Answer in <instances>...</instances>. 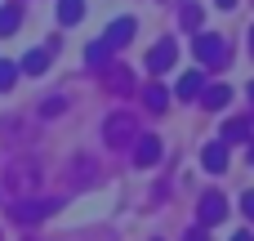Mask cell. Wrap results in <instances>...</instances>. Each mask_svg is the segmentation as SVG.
Segmentation results:
<instances>
[{
	"instance_id": "cell-1",
	"label": "cell",
	"mask_w": 254,
	"mask_h": 241,
	"mask_svg": "<svg viewBox=\"0 0 254 241\" xmlns=\"http://www.w3.org/2000/svg\"><path fill=\"white\" fill-rule=\"evenodd\" d=\"M192 54H196V63H205V67H228V45H223V36H214V31H196Z\"/></svg>"
},
{
	"instance_id": "cell-2",
	"label": "cell",
	"mask_w": 254,
	"mask_h": 241,
	"mask_svg": "<svg viewBox=\"0 0 254 241\" xmlns=\"http://www.w3.org/2000/svg\"><path fill=\"white\" fill-rule=\"evenodd\" d=\"M174 63H179V49H174V40H156V45L147 49V72H152V76L170 72Z\"/></svg>"
},
{
	"instance_id": "cell-3",
	"label": "cell",
	"mask_w": 254,
	"mask_h": 241,
	"mask_svg": "<svg viewBox=\"0 0 254 241\" xmlns=\"http://www.w3.org/2000/svg\"><path fill=\"white\" fill-rule=\"evenodd\" d=\"M196 219H201V228H214V224H223V219H228V201H223V192H205V197H201V210H196Z\"/></svg>"
},
{
	"instance_id": "cell-4",
	"label": "cell",
	"mask_w": 254,
	"mask_h": 241,
	"mask_svg": "<svg viewBox=\"0 0 254 241\" xmlns=\"http://www.w3.org/2000/svg\"><path fill=\"white\" fill-rule=\"evenodd\" d=\"M54 210H58V197H49V201H18L13 206V219L18 224H36V219H45Z\"/></svg>"
},
{
	"instance_id": "cell-5",
	"label": "cell",
	"mask_w": 254,
	"mask_h": 241,
	"mask_svg": "<svg viewBox=\"0 0 254 241\" xmlns=\"http://www.w3.org/2000/svg\"><path fill=\"white\" fill-rule=\"evenodd\" d=\"M107 143L112 148H121V143H129V134H134V116H125V112H116V116H107Z\"/></svg>"
},
{
	"instance_id": "cell-6",
	"label": "cell",
	"mask_w": 254,
	"mask_h": 241,
	"mask_svg": "<svg viewBox=\"0 0 254 241\" xmlns=\"http://www.w3.org/2000/svg\"><path fill=\"white\" fill-rule=\"evenodd\" d=\"M174 94H179L183 103H196V98L205 94V76H201V72H183L179 85H174Z\"/></svg>"
},
{
	"instance_id": "cell-7",
	"label": "cell",
	"mask_w": 254,
	"mask_h": 241,
	"mask_svg": "<svg viewBox=\"0 0 254 241\" xmlns=\"http://www.w3.org/2000/svg\"><path fill=\"white\" fill-rule=\"evenodd\" d=\"M156 161H161V139L156 134H143L134 143V165H156Z\"/></svg>"
},
{
	"instance_id": "cell-8",
	"label": "cell",
	"mask_w": 254,
	"mask_h": 241,
	"mask_svg": "<svg viewBox=\"0 0 254 241\" xmlns=\"http://www.w3.org/2000/svg\"><path fill=\"white\" fill-rule=\"evenodd\" d=\"M112 49H121V45H129L134 40V18H116L112 27H107V36H103Z\"/></svg>"
},
{
	"instance_id": "cell-9",
	"label": "cell",
	"mask_w": 254,
	"mask_h": 241,
	"mask_svg": "<svg viewBox=\"0 0 254 241\" xmlns=\"http://www.w3.org/2000/svg\"><path fill=\"white\" fill-rule=\"evenodd\" d=\"M201 165H205L210 174H219V170H228V143H210V148L201 152Z\"/></svg>"
},
{
	"instance_id": "cell-10",
	"label": "cell",
	"mask_w": 254,
	"mask_h": 241,
	"mask_svg": "<svg viewBox=\"0 0 254 241\" xmlns=\"http://www.w3.org/2000/svg\"><path fill=\"white\" fill-rule=\"evenodd\" d=\"M201 103H205L210 112H219V107H228V103H232V89H228V85H205Z\"/></svg>"
},
{
	"instance_id": "cell-11",
	"label": "cell",
	"mask_w": 254,
	"mask_h": 241,
	"mask_svg": "<svg viewBox=\"0 0 254 241\" xmlns=\"http://www.w3.org/2000/svg\"><path fill=\"white\" fill-rule=\"evenodd\" d=\"M80 18H85V0H58V22L63 27H71Z\"/></svg>"
},
{
	"instance_id": "cell-12",
	"label": "cell",
	"mask_w": 254,
	"mask_h": 241,
	"mask_svg": "<svg viewBox=\"0 0 254 241\" xmlns=\"http://www.w3.org/2000/svg\"><path fill=\"white\" fill-rule=\"evenodd\" d=\"M143 103H147L152 112H165V107H170V89H165V85H147V89H143Z\"/></svg>"
},
{
	"instance_id": "cell-13",
	"label": "cell",
	"mask_w": 254,
	"mask_h": 241,
	"mask_svg": "<svg viewBox=\"0 0 254 241\" xmlns=\"http://www.w3.org/2000/svg\"><path fill=\"white\" fill-rule=\"evenodd\" d=\"M45 67H49V49H31V54L22 58V72H27V76H40Z\"/></svg>"
},
{
	"instance_id": "cell-14",
	"label": "cell",
	"mask_w": 254,
	"mask_h": 241,
	"mask_svg": "<svg viewBox=\"0 0 254 241\" xmlns=\"http://www.w3.org/2000/svg\"><path fill=\"white\" fill-rule=\"evenodd\" d=\"M223 143H250V121H228L223 125Z\"/></svg>"
},
{
	"instance_id": "cell-15",
	"label": "cell",
	"mask_w": 254,
	"mask_h": 241,
	"mask_svg": "<svg viewBox=\"0 0 254 241\" xmlns=\"http://www.w3.org/2000/svg\"><path fill=\"white\" fill-rule=\"evenodd\" d=\"M201 18H205L201 4H183V9H179V22H183L188 31H201Z\"/></svg>"
},
{
	"instance_id": "cell-16",
	"label": "cell",
	"mask_w": 254,
	"mask_h": 241,
	"mask_svg": "<svg viewBox=\"0 0 254 241\" xmlns=\"http://www.w3.org/2000/svg\"><path fill=\"white\" fill-rule=\"evenodd\" d=\"M18 22H22V13H18L13 4H4V9H0V36H13Z\"/></svg>"
},
{
	"instance_id": "cell-17",
	"label": "cell",
	"mask_w": 254,
	"mask_h": 241,
	"mask_svg": "<svg viewBox=\"0 0 254 241\" xmlns=\"http://www.w3.org/2000/svg\"><path fill=\"white\" fill-rule=\"evenodd\" d=\"M18 72H22V67H13V63H4V58H0V89H13Z\"/></svg>"
},
{
	"instance_id": "cell-18",
	"label": "cell",
	"mask_w": 254,
	"mask_h": 241,
	"mask_svg": "<svg viewBox=\"0 0 254 241\" xmlns=\"http://www.w3.org/2000/svg\"><path fill=\"white\" fill-rule=\"evenodd\" d=\"M107 49H112V45H107V40H94V45H89V54H85V58H89V63H94V67H98V63H107Z\"/></svg>"
},
{
	"instance_id": "cell-19",
	"label": "cell",
	"mask_w": 254,
	"mask_h": 241,
	"mask_svg": "<svg viewBox=\"0 0 254 241\" xmlns=\"http://www.w3.org/2000/svg\"><path fill=\"white\" fill-rule=\"evenodd\" d=\"M183 241H210V237H205V228L196 224V228H188V233H183Z\"/></svg>"
},
{
	"instance_id": "cell-20",
	"label": "cell",
	"mask_w": 254,
	"mask_h": 241,
	"mask_svg": "<svg viewBox=\"0 0 254 241\" xmlns=\"http://www.w3.org/2000/svg\"><path fill=\"white\" fill-rule=\"evenodd\" d=\"M241 206H246V219L254 224V192H246V201H241Z\"/></svg>"
},
{
	"instance_id": "cell-21",
	"label": "cell",
	"mask_w": 254,
	"mask_h": 241,
	"mask_svg": "<svg viewBox=\"0 0 254 241\" xmlns=\"http://www.w3.org/2000/svg\"><path fill=\"white\" fill-rule=\"evenodd\" d=\"M232 241H254V237H250V233H237V237H232Z\"/></svg>"
},
{
	"instance_id": "cell-22",
	"label": "cell",
	"mask_w": 254,
	"mask_h": 241,
	"mask_svg": "<svg viewBox=\"0 0 254 241\" xmlns=\"http://www.w3.org/2000/svg\"><path fill=\"white\" fill-rule=\"evenodd\" d=\"M219 4H223V9H232V4H237V0H219Z\"/></svg>"
},
{
	"instance_id": "cell-23",
	"label": "cell",
	"mask_w": 254,
	"mask_h": 241,
	"mask_svg": "<svg viewBox=\"0 0 254 241\" xmlns=\"http://www.w3.org/2000/svg\"><path fill=\"white\" fill-rule=\"evenodd\" d=\"M250 98H254V80H250Z\"/></svg>"
},
{
	"instance_id": "cell-24",
	"label": "cell",
	"mask_w": 254,
	"mask_h": 241,
	"mask_svg": "<svg viewBox=\"0 0 254 241\" xmlns=\"http://www.w3.org/2000/svg\"><path fill=\"white\" fill-rule=\"evenodd\" d=\"M250 45H254V27H250Z\"/></svg>"
},
{
	"instance_id": "cell-25",
	"label": "cell",
	"mask_w": 254,
	"mask_h": 241,
	"mask_svg": "<svg viewBox=\"0 0 254 241\" xmlns=\"http://www.w3.org/2000/svg\"><path fill=\"white\" fill-rule=\"evenodd\" d=\"M250 161H254V148H250Z\"/></svg>"
},
{
	"instance_id": "cell-26",
	"label": "cell",
	"mask_w": 254,
	"mask_h": 241,
	"mask_svg": "<svg viewBox=\"0 0 254 241\" xmlns=\"http://www.w3.org/2000/svg\"><path fill=\"white\" fill-rule=\"evenodd\" d=\"M152 241H161V237H152Z\"/></svg>"
}]
</instances>
